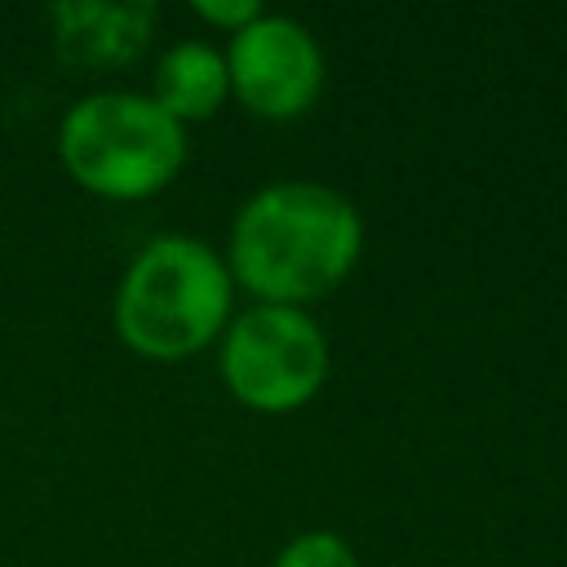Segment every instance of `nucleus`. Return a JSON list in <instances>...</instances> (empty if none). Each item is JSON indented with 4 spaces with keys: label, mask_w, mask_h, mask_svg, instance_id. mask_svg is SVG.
<instances>
[{
    "label": "nucleus",
    "mask_w": 567,
    "mask_h": 567,
    "mask_svg": "<svg viewBox=\"0 0 567 567\" xmlns=\"http://www.w3.org/2000/svg\"><path fill=\"white\" fill-rule=\"evenodd\" d=\"M235 292L221 248L168 230L128 257L111 297V328L146 363H186L221 341Z\"/></svg>",
    "instance_id": "obj_2"
},
{
    "label": "nucleus",
    "mask_w": 567,
    "mask_h": 567,
    "mask_svg": "<svg viewBox=\"0 0 567 567\" xmlns=\"http://www.w3.org/2000/svg\"><path fill=\"white\" fill-rule=\"evenodd\" d=\"M221 257L235 288L252 301L310 310L354 275L363 213L328 182H266L235 208Z\"/></svg>",
    "instance_id": "obj_1"
},
{
    "label": "nucleus",
    "mask_w": 567,
    "mask_h": 567,
    "mask_svg": "<svg viewBox=\"0 0 567 567\" xmlns=\"http://www.w3.org/2000/svg\"><path fill=\"white\" fill-rule=\"evenodd\" d=\"M270 567H363V563L346 536H337L328 527H310V532L288 536Z\"/></svg>",
    "instance_id": "obj_8"
},
{
    "label": "nucleus",
    "mask_w": 567,
    "mask_h": 567,
    "mask_svg": "<svg viewBox=\"0 0 567 567\" xmlns=\"http://www.w3.org/2000/svg\"><path fill=\"white\" fill-rule=\"evenodd\" d=\"M226 71H230V97L270 124L301 120L315 111L323 93V49L315 31L288 13H261L244 31L226 40Z\"/></svg>",
    "instance_id": "obj_5"
},
{
    "label": "nucleus",
    "mask_w": 567,
    "mask_h": 567,
    "mask_svg": "<svg viewBox=\"0 0 567 567\" xmlns=\"http://www.w3.org/2000/svg\"><path fill=\"white\" fill-rule=\"evenodd\" d=\"M213 350L226 394L261 416H288L315 403L332 368L323 323L297 306L252 301L235 310Z\"/></svg>",
    "instance_id": "obj_4"
},
{
    "label": "nucleus",
    "mask_w": 567,
    "mask_h": 567,
    "mask_svg": "<svg viewBox=\"0 0 567 567\" xmlns=\"http://www.w3.org/2000/svg\"><path fill=\"white\" fill-rule=\"evenodd\" d=\"M190 142L146 89H93L58 120V159L66 177L111 204H137L177 182Z\"/></svg>",
    "instance_id": "obj_3"
},
{
    "label": "nucleus",
    "mask_w": 567,
    "mask_h": 567,
    "mask_svg": "<svg viewBox=\"0 0 567 567\" xmlns=\"http://www.w3.org/2000/svg\"><path fill=\"white\" fill-rule=\"evenodd\" d=\"M146 97L182 128L213 120L230 102L226 53L208 40H177L155 58Z\"/></svg>",
    "instance_id": "obj_6"
},
{
    "label": "nucleus",
    "mask_w": 567,
    "mask_h": 567,
    "mask_svg": "<svg viewBox=\"0 0 567 567\" xmlns=\"http://www.w3.org/2000/svg\"><path fill=\"white\" fill-rule=\"evenodd\" d=\"M266 9L257 4V0H190V18L195 22H204L208 31H217V35H235V31H244L252 18H261Z\"/></svg>",
    "instance_id": "obj_9"
},
{
    "label": "nucleus",
    "mask_w": 567,
    "mask_h": 567,
    "mask_svg": "<svg viewBox=\"0 0 567 567\" xmlns=\"http://www.w3.org/2000/svg\"><path fill=\"white\" fill-rule=\"evenodd\" d=\"M49 22L66 62L106 66L137 58L151 35V4H58Z\"/></svg>",
    "instance_id": "obj_7"
}]
</instances>
